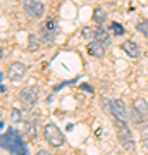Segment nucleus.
Segmentation results:
<instances>
[{
    "mask_svg": "<svg viewBox=\"0 0 148 155\" xmlns=\"http://www.w3.org/2000/svg\"><path fill=\"white\" fill-rule=\"evenodd\" d=\"M2 148H7L11 153L17 155L21 150L26 148V145L22 141V136L14 129H7V133L2 136Z\"/></svg>",
    "mask_w": 148,
    "mask_h": 155,
    "instance_id": "nucleus-1",
    "label": "nucleus"
},
{
    "mask_svg": "<svg viewBox=\"0 0 148 155\" xmlns=\"http://www.w3.org/2000/svg\"><path fill=\"white\" fill-rule=\"evenodd\" d=\"M43 136H45V140H47V143H48L50 147H54V148H57V147H62V145H64V134H62V131H61L57 126H55L54 122L45 124V127H43Z\"/></svg>",
    "mask_w": 148,
    "mask_h": 155,
    "instance_id": "nucleus-2",
    "label": "nucleus"
},
{
    "mask_svg": "<svg viewBox=\"0 0 148 155\" xmlns=\"http://www.w3.org/2000/svg\"><path fill=\"white\" fill-rule=\"evenodd\" d=\"M109 110H110V114L117 119L119 124H126V122H127V116H129V112H127L126 105H124V102H122L121 98L109 100Z\"/></svg>",
    "mask_w": 148,
    "mask_h": 155,
    "instance_id": "nucleus-3",
    "label": "nucleus"
},
{
    "mask_svg": "<svg viewBox=\"0 0 148 155\" xmlns=\"http://www.w3.org/2000/svg\"><path fill=\"white\" fill-rule=\"evenodd\" d=\"M22 9L26 12V16L31 19H40L45 14V5L41 0H24Z\"/></svg>",
    "mask_w": 148,
    "mask_h": 155,
    "instance_id": "nucleus-4",
    "label": "nucleus"
},
{
    "mask_svg": "<svg viewBox=\"0 0 148 155\" xmlns=\"http://www.w3.org/2000/svg\"><path fill=\"white\" fill-rule=\"evenodd\" d=\"M117 138H119V143L122 145V148L126 152H133L134 150V140H133V134H131V129L126 126V124H121L119 126V131H117Z\"/></svg>",
    "mask_w": 148,
    "mask_h": 155,
    "instance_id": "nucleus-5",
    "label": "nucleus"
},
{
    "mask_svg": "<svg viewBox=\"0 0 148 155\" xmlns=\"http://www.w3.org/2000/svg\"><path fill=\"white\" fill-rule=\"evenodd\" d=\"M55 33H57V24H55L54 19H48V21H45L41 24V40H43V43H52Z\"/></svg>",
    "mask_w": 148,
    "mask_h": 155,
    "instance_id": "nucleus-6",
    "label": "nucleus"
},
{
    "mask_svg": "<svg viewBox=\"0 0 148 155\" xmlns=\"http://www.w3.org/2000/svg\"><path fill=\"white\" fill-rule=\"evenodd\" d=\"M24 74H26V66L22 62H12L7 69V78L11 81H21Z\"/></svg>",
    "mask_w": 148,
    "mask_h": 155,
    "instance_id": "nucleus-7",
    "label": "nucleus"
},
{
    "mask_svg": "<svg viewBox=\"0 0 148 155\" xmlns=\"http://www.w3.org/2000/svg\"><path fill=\"white\" fill-rule=\"evenodd\" d=\"M19 100L26 105H35L36 100H38V90L35 86H26L19 91Z\"/></svg>",
    "mask_w": 148,
    "mask_h": 155,
    "instance_id": "nucleus-8",
    "label": "nucleus"
},
{
    "mask_svg": "<svg viewBox=\"0 0 148 155\" xmlns=\"http://www.w3.org/2000/svg\"><path fill=\"white\" fill-rule=\"evenodd\" d=\"M133 107L140 112V116H141L143 122H148V102H146V100L141 98V97H138V98H134Z\"/></svg>",
    "mask_w": 148,
    "mask_h": 155,
    "instance_id": "nucleus-9",
    "label": "nucleus"
},
{
    "mask_svg": "<svg viewBox=\"0 0 148 155\" xmlns=\"http://www.w3.org/2000/svg\"><path fill=\"white\" fill-rule=\"evenodd\" d=\"M24 136H26L28 140H36L38 138V127H36V121H33V119H28L26 124H24Z\"/></svg>",
    "mask_w": 148,
    "mask_h": 155,
    "instance_id": "nucleus-10",
    "label": "nucleus"
},
{
    "mask_svg": "<svg viewBox=\"0 0 148 155\" xmlns=\"http://www.w3.org/2000/svg\"><path fill=\"white\" fill-rule=\"evenodd\" d=\"M122 50H124L131 59H138V57H140V47H138L133 40H126V41L122 43Z\"/></svg>",
    "mask_w": 148,
    "mask_h": 155,
    "instance_id": "nucleus-11",
    "label": "nucleus"
},
{
    "mask_svg": "<svg viewBox=\"0 0 148 155\" xmlns=\"http://www.w3.org/2000/svg\"><path fill=\"white\" fill-rule=\"evenodd\" d=\"M88 52H90V55H93V57H104L105 55V47L100 43V41L93 40V41L88 43Z\"/></svg>",
    "mask_w": 148,
    "mask_h": 155,
    "instance_id": "nucleus-12",
    "label": "nucleus"
},
{
    "mask_svg": "<svg viewBox=\"0 0 148 155\" xmlns=\"http://www.w3.org/2000/svg\"><path fill=\"white\" fill-rule=\"evenodd\" d=\"M95 40H97V41H100L104 47H107V45H109V41H110V36H109V33H107L104 28H98V29H97V35H95Z\"/></svg>",
    "mask_w": 148,
    "mask_h": 155,
    "instance_id": "nucleus-13",
    "label": "nucleus"
},
{
    "mask_svg": "<svg viewBox=\"0 0 148 155\" xmlns=\"http://www.w3.org/2000/svg\"><path fill=\"white\" fill-rule=\"evenodd\" d=\"M105 19H107V12L104 11V9H100V7H97L93 12V21L97 22V24H104Z\"/></svg>",
    "mask_w": 148,
    "mask_h": 155,
    "instance_id": "nucleus-14",
    "label": "nucleus"
},
{
    "mask_svg": "<svg viewBox=\"0 0 148 155\" xmlns=\"http://www.w3.org/2000/svg\"><path fill=\"white\" fill-rule=\"evenodd\" d=\"M40 48V41H38V36L36 35H29L28 38V50L29 52H35V50Z\"/></svg>",
    "mask_w": 148,
    "mask_h": 155,
    "instance_id": "nucleus-15",
    "label": "nucleus"
},
{
    "mask_svg": "<svg viewBox=\"0 0 148 155\" xmlns=\"http://www.w3.org/2000/svg\"><path fill=\"white\" fill-rule=\"evenodd\" d=\"M129 119H131V121L134 122V124H138V126H140V124L143 122L141 116H140V112H138L136 109H134V107H133L131 110H129Z\"/></svg>",
    "mask_w": 148,
    "mask_h": 155,
    "instance_id": "nucleus-16",
    "label": "nucleus"
},
{
    "mask_svg": "<svg viewBox=\"0 0 148 155\" xmlns=\"http://www.w3.org/2000/svg\"><path fill=\"white\" fill-rule=\"evenodd\" d=\"M81 33H83V38H84V40H91V41H93L95 35H97V29H91V28H88V26H86V28H83Z\"/></svg>",
    "mask_w": 148,
    "mask_h": 155,
    "instance_id": "nucleus-17",
    "label": "nucleus"
},
{
    "mask_svg": "<svg viewBox=\"0 0 148 155\" xmlns=\"http://www.w3.org/2000/svg\"><path fill=\"white\" fill-rule=\"evenodd\" d=\"M136 29H138V31H140L141 35H145V36L148 38V19H145V21H140V22H138V24H136Z\"/></svg>",
    "mask_w": 148,
    "mask_h": 155,
    "instance_id": "nucleus-18",
    "label": "nucleus"
},
{
    "mask_svg": "<svg viewBox=\"0 0 148 155\" xmlns=\"http://www.w3.org/2000/svg\"><path fill=\"white\" fill-rule=\"evenodd\" d=\"M110 29L114 31V35H124V28H122V24H119V22H112L110 24Z\"/></svg>",
    "mask_w": 148,
    "mask_h": 155,
    "instance_id": "nucleus-19",
    "label": "nucleus"
},
{
    "mask_svg": "<svg viewBox=\"0 0 148 155\" xmlns=\"http://www.w3.org/2000/svg\"><path fill=\"white\" fill-rule=\"evenodd\" d=\"M11 119H12V122H21V119H22L21 110H19V109H12V112H11Z\"/></svg>",
    "mask_w": 148,
    "mask_h": 155,
    "instance_id": "nucleus-20",
    "label": "nucleus"
},
{
    "mask_svg": "<svg viewBox=\"0 0 148 155\" xmlns=\"http://www.w3.org/2000/svg\"><path fill=\"white\" fill-rule=\"evenodd\" d=\"M143 150L148 153V140H143Z\"/></svg>",
    "mask_w": 148,
    "mask_h": 155,
    "instance_id": "nucleus-21",
    "label": "nucleus"
},
{
    "mask_svg": "<svg viewBox=\"0 0 148 155\" xmlns=\"http://www.w3.org/2000/svg\"><path fill=\"white\" fill-rule=\"evenodd\" d=\"M36 155H52V153H50L48 150H40V152H38Z\"/></svg>",
    "mask_w": 148,
    "mask_h": 155,
    "instance_id": "nucleus-22",
    "label": "nucleus"
},
{
    "mask_svg": "<svg viewBox=\"0 0 148 155\" xmlns=\"http://www.w3.org/2000/svg\"><path fill=\"white\" fill-rule=\"evenodd\" d=\"M81 88H83V90H86V91H93V90H91V86H88V84H83Z\"/></svg>",
    "mask_w": 148,
    "mask_h": 155,
    "instance_id": "nucleus-23",
    "label": "nucleus"
}]
</instances>
